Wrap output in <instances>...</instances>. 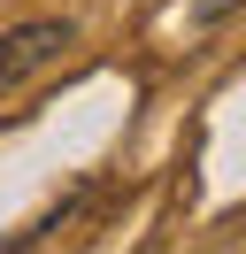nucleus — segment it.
<instances>
[{
	"label": "nucleus",
	"mask_w": 246,
	"mask_h": 254,
	"mask_svg": "<svg viewBox=\"0 0 246 254\" xmlns=\"http://www.w3.org/2000/svg\"><path fill=\"white\" fill-rule=\"evenodd\" d=\"M77 39V23H62V16H39V23H15L8 39H0V100L15 93V85H31L46 62H62V47Z\"/></svg>",
	"instance_id": "obj_1"
},
{
	"label": "nucleus",
	"mask_w": 246,
	"mask_h": 254,
	"mask_svg": "<svg viewBox=\"0 0 246 254\" xmlns=\"http://www.w3.org/2000/svg\"><path fill=\"white\" fill-rule=\"evenodd\" d=\"M231 8H246V0H184V16H192V31H215V23H223Z\"/></svg>",
	"instance_id": "obj_2"
}]
</instances>
